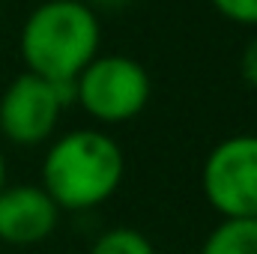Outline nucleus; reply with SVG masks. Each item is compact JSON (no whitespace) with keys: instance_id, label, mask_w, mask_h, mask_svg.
Masks as SVG:
<instances>
[{"instance_id":"f257e3e1","label":"nucleus","mask_w":257,"mask_h":254,"mask_svg":"<svg viewBox=\"0 0 257 254\" xmlns=\"http://www.w3.org/2000/svg\"><path fill=\"white\" fill-rule=\"evenodd\" d=\"M126 177L123 147L99 129H72L48 144L42 189L60 212H84L111 200Z\"/></svg>"},{"instance_id":"f03ea898","label":"nucleus","mask_w":257,"mask_h":254,"mask_svg":"<svg viewBox=\"0 0 257 254\" xmlns=\"http://www.w3.org/2000/svg\"><path fill=\"white\" fill-rule=\"evenodd\" d=\"M102 24L84 0H42L21 24L18 51L24 72L51 84H72L99 54Z\"/></svg>"},{"instance_id":"7ed1b4c3","label":"nucleus","mask_w":257,"mask_h":254,"mask_svg":"<svg viewBox=\"0 0 257 254\" xmlns=\"http://www.w3.org/2000/svg\"><path fill=\"white\" fill-rule=\"evenodd\" d=\"M150 96V72L128 54H96L75 78V105L102 126L135 120L147 108Z\"/></svg>"},{"instance_id":"20e7f679","label":"nucleus","mask_w":257,"mask_h":254,"mask_svg":"<svg viewBox=\"0 0 257 254\" xmlns=\"http://www.w3.org/2000/svg\"><path fill=\"white\" fill-rule=\"evenodd\" d=\"M69 105H75V81L51 84L21 72L0 93V135L15 147H39L54 138Z\"/></svg>"},{"instance_id":"39448f33","label":"nucleus","mask_w":257,"mask_h":254,"mask_svg":"<svg viewBox=\"0 0 257 254\" xmlns=\"http://www.w3.org/2000/svg\"><path fill=\"white\" fill-rule=\"evenodd\" d=\"M200 189L221 218H257V135L218 141L203 159Z\"/></svg>"},{"instance_id":"423d86ee","label":"nucleus","mask_w":257,"mask_h":254,"mask_svg":"<svg viewBox=\"0 0 257 254\" xmlns=\"http://www.w3.org/2000/svg\"><path fill=\"white\" fill-rule=\"evenodd\" d=\"M60 224V206L42 186L18 183L0 189V242L6 245H39Z\"/></svg>"},{"instance_id":"0eeeda50","label":"nucleus","mask_w":257,"mask_h":254,"mask_svg":"<svg viewBox=\"0 0 257 254\" xmlns=\"http://www.w3.org/2000/svg\"><path fill=\"white\" fill-rule=\"evenodd\" d=\"M200 254H257V218H221L203 239Z\"/></svg>"},{"instance_id":"6e6552de","label":"nucleus","mask_w":257,"mask_h":254,"mask_svg":"<svg viewBox=\"0 0 257 254\" xmlns=\"http://www.w3.org/2000/svg\"><path fill=\"white\" fill-rule=\"evenodd\" d=\"M90 254H156V245L138 230V227H108L105 233L96 236L90 245Z\"/></svg>"},{"instance_id":"1a4fd4ad","label":"nucleus","mask_w":257,"mask_h":254,"mask_svg":"<svg viewBox=\"0 0 257 254\" xmlns=\"http://www.w3.org/2000/svg\"><path fill=\"white\" fill-rule=\"evenodd\" d=\"M212 9L239 27H257V0H209Z\"/></svg>"},{"instance_id":"9d476101","label":"nucleus","mask_w":257,"mask_h":254,"mask_svg":"<svg viewBox=\"0 0 257 254\" xmlns=\"http://www.w3.org/2000/svg\"><path fill=\"white\" fill-rule=\"evenodd\" d=\"M239 72H242V81L257 90V36L245 42L242 54H239Z\"/></svg>"},{"instance_id":"9b49d317","label":"nucleus","mask_w":257,"mask_h":254,"mask_svg":"<svg viewBox=\"0 0 257 254\" xmlns=\"http://www.w3.org/2000/svg\"><path fill=\"white\" fill-rule=\"evenodd\" d=\"M87 6H93V9H120V6H126L128 0H84Z\"/></svg>"},{"instance_id":"f8f14e48","label":"nucleus","mask_w":257,"mask_h":254,"mask_svg":"<svg viewBox=\"0 0 257 254\" xmlns=\"http://www.w3.org/2000/svg\"><path fill=\"white\" fill-rule=\"evenodd\" d=\"M6 186V156H3V147H0V189Z\"/></svg>"}]
</instances>
